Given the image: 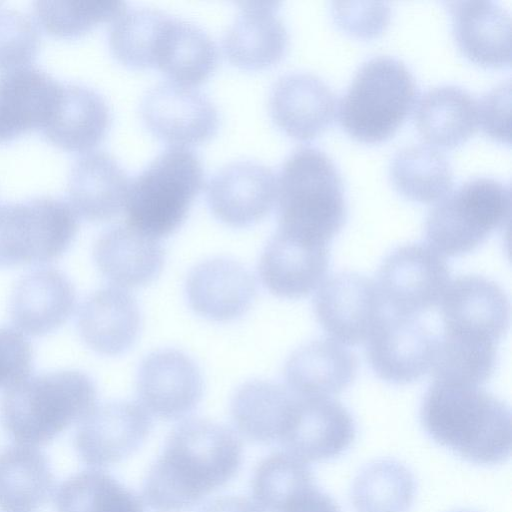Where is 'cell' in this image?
I'll list each match as a JSON object with an SVG mask.
<instances>
[{
    "label": "cell",
    "instance_id": "5",
    "mask_svg": "<svg viewBox=\"0 0 512 512\" xmlns=\"http://www.w3.org/2000/svg\"><path fill=\"white\" fill-rule=\"evenodd\" d=\"M418 94L415 79L402 61L373 57L358 69L342 96L339 123L358 142L381 143L405 122Z\"/></svg>",
    "mask_w": 512,
    "mask_h": 512
},
{
    "label": "cell",
    "instance_id": "17",
    "mask_svg": "<svg viewBox=\"0 0 512 512\" xmlns=\"http://www.w3.org/2000/svg\"><path fill=\"white\" fill-rule=\"evenodd\" d=\"M440 305L444 332L497 343L508 330V297L485 277L465 275L450 281Z\"/></svg>",
    "mask_w": 512,
    "mask_h": 512
},
{
    "label": "cell",
    "instance_id": "46",
    "mask_svg": "<svg viewBox=\"0 0 512 512\" xmlns=\"http://www.w3.org/2000/svg\"><path fill=\"white\" fill-rule=\"evenodd\" d=\"M200 512H262L255 503L243 497H223L205 506Z\"/></svg>",
    "mask_w": 512,
    "mask_h": 512
},
{
    "label": "cell",
    "instance_id": "38",
    "mask_svg": "<svg viewBox=\"0 0 512 512\" xmlns=\"http://www.w3.org/2000/svg\"><path fill=\"white\" fill-rule=\"evenodd\" d=\"M57 512H144L137 494L110 474L90 469L61 483L54 497Z\"/></svg>",
    "mask_w": 512,
    "mask_h": 512
},
{
    "label": "cell",
    "instance_id": "32",
    "mask_svg": "<svg viewBox=\"0 0 512 512\" xmlns=\"http://www.w3.org/2000/svg\"><path fill=\"white\" fill-rule=\"evenodd\" d=\"M295 400L296 395L280 384L248 381L231 399V417L246 439L260 444L278 443Z\"/></svg>",
    "mask_w": 512,
    "mask_h": 512
},
{
    "label": "cell",
    "instance_id": "11",
    "mask_svg": "<svg viewBox=\"0 0 512 512\" xmlns=\"http://www.w3.org/2000/svg\"><path fill=\"white\" fill-rule=\"evenodd\" d=\"M140 112L154 135L181 147L210 139L219 127L214 103L198 89L173 81L150 87L143 95Z\"/></svg>",
    "mask_w": 512,
    "mask_h": 512
},
{
    "label": "cell",
    "instance_id": "41",
    "mask_svg": "<svg viewBox=\"0 0 512 512\" xmlns=\"http://www.w3.org/2000/svg\"><path fill=\"white\" fill-rule=\"evenodd\" d=\"M40 34L35 22L15 9H0V69L27 66L35 58Z\"/></svg>",
    "mask_w": 512,
    "mask_h": 512
},
{
    "label": "cell",
    "instance_id": "34",
    "mask_svg": "<svg viewBox=\"0 0 512 512\" xmlns=\"http://www.w3.org/2000/svg\"><path fill=\"white\" fill-rule=\"evenodd\" d=\"M396 190L418 203L443 199L453 186V172L443 153L427 145H411L399 150L390 165Z\"/></svg>",
    "mask_w": 512,
    "mask_h": 512
},
{
    "label": "cell",
    "instance_id": "21",
    "mask_svg": "<svg viewBox=\"0 0 512 512\" xmlns=\"http://www.w3.org/2000/svg\"><path fill=\"white\" fill-rule=\"evenodd\" d=\"M446 4L455 41L468 60L487 68L510 65L511 20L506 10L490 0Z\"/></svg>",
    "mask_w": 512,
    "mask_h": 512
},
{
    "label": "cell",
    "instance_id": "3",
    "mask_svg": "<svg viewBox=\"0 0 512 512\" xmlns=\"http://www.w3.org/2000/svg\"><path fill=\"white\" fill-rule=\"evenodd\" d=\"M276 203L277 231L306 242L328 246L346 221L341 175L333 161L313 147L298 148L282 164Z\"/></svg>",
    "mask_w": 512,
    "mask_h": 512
},
{
    "label": "cell",
    "instance_id": "27",
    "mask_svg": "<svg viewBox=\"0 0 512 512\" xmlns=\"http://www.w3.org/2000/svg\"><path fill=\"white\" fill-rule=\"evenodd\" d=\"M110 123L109 105L98 91L80 83H61L56 105L41 130L53 144L84 152L102 141Z\"/></svg>",
    "mask_w": 512,
    "mask_h": 512
},
{
    "label": "cell",
    "instance_id": "45",
    "mask_svg": "<svg viewBox=\"0 0 512 512\" xmlns=\"http://www.w3.org/2000/svg\"><path fill=\"white\" fill-rule=\"evenodd\" d=\"M287 512H341V510L331 496L317 487L296 502Z\"/></svg>",
    "mask_w": 512,
    "mask_h": 512
},
{
    "label": "cell",
    "instance_id": "26",
    "mask_svg": "<svg viewBox=\"0 0 512 512\" xmlns=\"http://www.w3.org/2000/svg\"><path fill=\"white\" fill-rule=\"evenodd\" d=\"M78 329L84 342L103 355H119L131 348L141 325L139 306L123 288L109 286L92 293L81 305Z\"/></svg>",
    "mask_w": 512,
    "mask_h": 512
},
{
    "label": "cell",
    "instance_id": "8",
    "mask_svg": "<svg viewBox=\"0 0 512 512\" xmlns=\"http://www.w3.org/2000/svg\"><path fill=\"white\" fill-rule=\"evenodd\" d=\"M78 231V215L63 199L36 196L0 203V267L44 264L62 256Z\"/></svg>",
    "mask_w": 512,
    "mask_h": 512
},
{
    "label": "cell",
    "instance_id": "29",
    "mask_svg": "<svg viewBox=\"0 0 512 512\" xmlns=\"http://www.w3.org/2000/svg\"><path fill=\"white\" fill-rule=\"evenodd\" d=\"M358 370L356 356L331 339L306 343L284 367L286 387L299 397H331L345 390Z\"/></svg>",
    "mask_w": 512,
    "mask_h": 512
},
{
    "label": "cell",
    "instance_id": "23",
    "mask_svg": "<svg viewBox=\"0 0 512 512\" xmlns=\"http://www.w3.org/2000/svg\"><path fill=\"white\" fill-rule=\"evenodd\" d=\"M277 2H242L223 36V51L234 65L262 69L277 63L288 46V32Z\"/></svg>",
    "mask_w": 512,
    "mask_h": 512
},
{
    "label": "cell",
    "instance_id": "44",
    "mask_svg": "<svg viewBox=\"0 0 512 512\" xmlns=\"http://www.w3.org/2000/svg\"><path fill=\"white\" fill-rule=\"evenodd\" d=\"M478 122L483 132L500 143H510V82L502 83L477 103Z\"/></svg>",
    "mask_w": 512,
    "mask_h": 512
},
{
    "label": "cell",
    "instance_id": "12",
    "mask_svg": "<svg viewBox=\"0 0 512 512\" xmlns=\"http://www.w3.org/2000/svg\"><path fill=\"white\" fill-rule=\"evenodd\" d=\"M355 437V421L340 402L331 397L296 396L278 444L307 463L340 456Z\"/></svg>",
    "mask_w": 512,
    "mask_h": 512
},
{
    "label": "cell",
    "instance_id": "13",
    "mask_svg": "<svg viewBox=\"0 0 512 512\" xmlns=\"http://www.w3.org/2000/svg\"><path fill=\"white\" fill-rule=\"evenodd\" d=\"M366 342L367 360L382 380L409 384L431 369L437 339L415 317L385 315Z\"/></svg>",
    "mask_w": 512,
    "mask_h": 512
},
{
    "label": "cell",
    "instance_id": "47",
    "mask_svg": "<svg viewBox=\"0 0 512 512\" xmlns=\"http://www.w3.org/2000/svg\"><path fill=\"white\" fill-rule=\"evenodd\" d=\"M457 512H469V511H457Z\"/></svg>",
    "mask_w": 512,
    "mask_h": 512
},
{
    "label": "cell",
    "instance_id": "39",
    "mask_svg": "<svg viewBox=\"0 0 512 512\" xmlns=\"http://www.w3.org/2000/svg\"><path fill=\"white\" fill-rule=\"evenodd\" d=\"M168 17L163 11L134 7L125 9L109 29V47L118 61L132 68L154 66L157 39Z\"/></svg>",
    "mask_w": 512,
    "mask_h": 512
},
{
    "label": "cell",
    "instance_id": "40",
    "mask_svg": "<svg viewBox=\"0 0 512 512\" xmlns=\"http://www.w3.org/2000/svg\"><path fill=\"white\" fill-rule=\"evenodd\" d=\"M33 7L42 27L60 37L79 36L126 9L124 2L114 0H45L34 2Z\"/></svg>",
    "mask_w": 512,
    "mask_h": 512
},
{
    "label": "cell",
    "instance_id": "4",
    "mask_svg": "<svg viewBox=\"0 0 512 512\" xmlns=\"http://www.w3.org/2000/svg\"><path fill=\"white\" fill-rule=\"evenodd\" d=\"M93 380L64 370L26 377L8 388L0 403L2 425L17 443L45 445L95 407Z\"/></svg>",
    "mask_w": 512,
    "mask_h": 512
},
{
    "label": "cell",
    "instance_id": "10",
    "mask_svg": "<svg viewBox=\"0 0 512 512\" xmlns=\"http://www.w3.org/2000/svg\"><path fill=\"white\" fill-rule=\"evenodd\" d=\"M384 307L377 284L350 271L323 281L314 299L317 321L331 340L342 345L365 342L384 316Z\"/></svg>",
    "mask_w": 512,
    "mask_h": 512
},
{
    "label": "cell",
    "instance_id": "43",
    "mask_svg": "<svg viewBox=\"0 0 512 512\" xmlns=\"http://www.w3.org/2000/svg\"><path fill=\"white\" fill-rule=\"evenodd\" d=\"M33 351L28 339L10 327H0V389L7 390L28 377Z\"/></svg>",
    "mask_w": 512,
    "mask_h": 512
},
{
    "label": "cell",
    "instance_id": "20",
    "mask_svg": "<svg viewBox=\"0 0 512 512\" xmlns=\"http://www.w3.org/2000/svg\"><path fill=\"white\" fill-rule=\"evenodd\" d=\"M328 266L327 245L306 242L277 231L261 254L258 274L265 288L275 296L299 299L323 283Z\"/></svg>",
    "mask_w": 512,
    "mask_h": 512
},
{
    "label": "cell",
    "instance_id": "7",
    "mask_svg": "<svg viewBox=\"0 0 512 512\" xmlns=\"http://www.w3.org/2000/svg\"><path fill=\"white\" fill-rule=\"evenodd\" d=\"M510 210L507 185L488 177L470 179L430 210L425 223L428 246L442 256L470 253L508 221Z\"/></svg>",
    "mask_w": 512,
    "mask_h": 512
},
{
    "label": "cell",
    "instance_id": "25",
    "mask_svg": "<svg viewBox=\"0 0 512 512\" xmlns=\"http://www.w3.org/2000/svg\"><path fill=\"white\" fill-rule=\"evenodd\" d=\"M130 181L120 163L104 151H90L73 164L68 177L70 205L88 221H106L117 215Z\"/></svg>",
    "mask_w": 512,
    "mask_h": 512
},
{
    "label": "cell",
    "instance_id": "16",
    "mask_svg": "<svg viewBox=\"0 0 512 512\" xmlns=\"http://www.w3.org/2000/svg\"><path fill=\"white\" fill-rule=\"evenodd\" d=\"M137 394L141 406L165 420L190 413L203 394V377L197 364L175 349L147 355L137 373Z\"/></svg>",
    "mask_w": 512,
    "mask_h": 512
},
{
    "label": "cell",
    "instance_id": "19",
    "mask_svg": "<svg viewBox=\"0 0 512 512\" xmlns=\"http://www.w3.org/2000/svg\"><path fill=\"white\" fill-rule=\"evenodd\" d=\"M185 293L199 316L217 322L242 316L256 296L253 275L239 262L213 258L196 265L188 274Z\"/></svg>",
    "mask_w": 512,
    "mask_h": 512
},
{
    "label": "cell",
    "instance_id": "42",
    "mask_svg": "<svg viewBox=\"0 0 512 512\" xmlns=\"http://www.w3.org/2000/svg\"><path fill=\"white\" fill-rule=\"evenodd\" d=\"M332 15L346 33L369 39L387 28L391 10L385 2H334Z\"/></svg>",
    "mask_w": 512,
    "mask_h": 512
},
{
    "label": "cell",
    "instance_id": "18",
    "mask_svg": "<svg viewBox=\"0 0 512 512\" xmlns=\"http://www.w3.org/2000/svg\"><path fill=\"white\" fill-rule=\"evenodd\" d=\"M269 110L273 121L287 135L309 141L332 124L336 98L331 88L316 75L293 72L273 84Z\"/></svg>",
    "mask_w": 512,
    "mask_h": 512
},
{
    "label": "cell",
    "instance_id": "28",
    "mask_svg": "<svg viewBox=\"0 0 512 512\" xmlns=\"http://www.w3.org/2000/svg\"><path fill=\"white\" fill-rule=\"evenodd\" d=\"M93 256L100 272L120 288L151 283L165 259L157 239L130 225H117L103 232L94 245Z\"/></svg>",
    "mask_w": 512,
    "mask_h": 512
},
{
    "label": "cell",
    "instance_id": "31",
    "mask_svg": "<svg viewBox=\"0 0 512 512\" xmlns=\"http://www.w3.org/2000/svg\"><path fill=\"white\" fill-rule=\"evenodd\" d=\"M415 125L429 144L453 149L465 143L477 130L478 106L466 90L442 85L425 92L415 110Z\"/></svg>",
    "mask_w": 512,
    "mask_h": 512
},
{
    "label": "cell",
    "instance_id": "2",
    "mask_svg": "<svg viewBox=\"0 0 512 512\" xmlns=\"http://www.w3.org/2000/svg\"><path fill=\"white\" fill-rule=\"evenodd\" d=\"M420 421L434 442L470 463L494 465L510 456V409L480 387L434 381Z\"/></svg>",
    "mask_w": 512,
    "mask_h": 512
},
{
    "label": "cell",
    "instance_id": "37",
    "mask_svg": "<svg viewBox=\"0 0 512 512\" xmlns=\"http://www.w3.org/2000/svg\"><path fill=\"white\" fill-rule=\"evenodd\" d=\"M317 488L307 463L287 452L264 458L252 478L255 504L265 512H287Z\"/></svg>",
    "mask_w": 512,
    "mask_h": 512
},
{
    "label": "cell",
    "instance_id": "6",
    "mask_svg": "<svg viewBox=\"0 0 512 512\" xmlns=\"http://www.w3.org/2000/svg\"><path fill=\"white\" fill-rule=\"evenodd\" d=\"M203 182L202 163L194 151L181 146L162 151L130 182L124 207L129 225L155 239L172 234Z\"/></svg>",
    "mask_w": 512,
    "mask_h": 512
},
{
    "label": "cell",
    "instance_id": "33",
    "mask_svg": "<svg viewBox=\"0 0 512 512\" xmlns=\"http://www.w3.org/2000/svg\"><path fill=\"white\" fill-rule=\"evenodd\" d=\"M54 476L46 455L34 446L11 445L0 452V510L33 512L47 502Z\"/></svg>",
    "mask_w": 512,
    "mask_h": 512
},
{
    "label": "cell",
    "instance_id": "22",
    "mask_svg": "<svg viewBox=\"0 0 512 512\" xmlns=\"http://www.w3.org/2000/svg\"><path fill=\"white\" fill-rule=\"evenodd\" d=\"M61 82L47 71L27 65L0 72V142L9 141L49 119Z\"/></svg>",
    "mask_w": 512,
    "mask_h": 512
},
{
    "label": "cell",
    "instance_id": "1",
    "mask_svg": "<svg viewBox=\"0 0 512 512\" xmlns=\"http://www.w3.org/2000/svg\"><path fill=\"white\" fill-rule=\"evenodd\" d=\"M242 443L229 428L204 419L176 426L150 467L143 499L156 512H184L238 472Z\"/></svg>",
    "mask_w": 512,
    "mask_h": 512
},
{
    "label": "cell",
    "instance_id": "35",
    "mask_svg": "<svg viewBox=\"0 0 512 512\" xmlns=\"http://www.w3.org/2000/svg\"><path fill=\"white\" fill-rule=\"evenodd\" d=\"M415 492V478L405 465L380 459L357 474L350 498L356 512H408Z\"/></svg>",
    "mask_w": 512,
    "mask_h": 512
},
{
    "label": "cell",
    "instance_id": "15",
    "mask_svg": "<svg viewBox=\"0 0 512 512\" xmlns=\"http://www.w3.org/2000/svg\"><path fill=\"white\" fill-rule=\"evenodd\" d=\"M206 195L217 219L232 227H245L272 209L277 196V177L258 161H233L212 175Z\"/></svg>",
    "mask_w": 512,
    "mask_h": 512
},
{
    "label": "cell",
    "instance_id": "24",
    "mask_svg": "<svg viewBox=\"0 0 512 512\" xmlns=\"http://www.w3.org/2000/svg\"><path fill=\"white\" fill-rule=\"evenodd\" d=\"M75 304L70 280L61 271L46 267L18 281L11 296L10 315L18 330L41 336L64 324Z\"/></svg>",
    "mask_w": 512,
    "mask_h": 512
},
{
    "label": "cell",
    "instance_id": "36",
    "mask_svg": "<svg viewBox=\"0 0 512 512\" xmlns=\"http://www.w3.org/2000/svg\"><path fill=\"white\" fill-rule=\"evenodd\" d=\"M496 343L444 332L437 339L431 370L434 381L480 387L496 367Z\"/></svg>",
    "mask_w": 512,
    "mask_h": 512
},
{
    "label": "cell",
    "instance_id": "14",
    "mask_svg": "<svg viewBox=\"0 0 512 512\" xmlns=\"http://www.w3.org/2000/svg\"><path fill=\"white\" fill-rule=\"evenodd\" d=\"M81 421L75 449L80 459L94 468L116 464L133 454L152 428L150 414L129 401L94 407Z\"/></svg>",
    "mask_w": 512,
    "mask_h": 512
},
{
    "label": "cell",
    "instance_id": "9",
    "mask_svg": "<svg viewBox=\"0 0 512 512\" xmlns=\"http://www.w3.org/2000/svg\"><path fill=\"white\" fill-rule=\"evenodd\" d=\"M449 283L444 257L418 243L400 246L387 255L376 284L393 314L415 317L440 304Z\"/></svg>",
    "mask_w": 512,
    "mask_h": 512
},
{
    "label": "cell",
    "instance_id": "30",
    "mask_svg": "<svg viewBox=\"0 0 512 512\" xmlns=\"http://www.w3.org/2000/svg\"><path fill=\"white\" fill-rule=\"evenodd\" d=\"M217 63V47L202 27L168 16L156 43L154 67L173 82L190 86L205 81Z\"/></svg>",
    "mask_w": 512,
    "mask_h": 512
}]
</instances>
